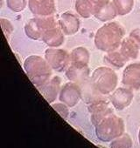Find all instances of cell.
I'll use <instances>...</instances> for the list:
<instances>
[{
  "label": "cell",
  "instance_id": "6da1fadb",
  "mask_svg": "<svg viewBox=\"0 0 140 148\" xmlns=\"http://www.w3.org/2000/svg\"><path fill=\"white\" fill-rule=\"evenodd\" d=\"M125 31L117 22H109L101 26L96 32L94 43L96 47L104 52L117 50L123 39Z\"/></svg>",
  "mask_w": 140,
  "mask_h": 148
},
{
  "label": "cell",
  "instance_id": "7a4b0ae2",
  "mask_svg": "<svg viewBox=\"0 0 140 148\" xmlns=\"http://www.w3.org/2000/svg\"><path fill=\"white\" fill-rule=\"evenodd\" d=\"M24 70L31 82L39 88L52 78V67L40 56L31 55L24 62Z\"/></svg>",
  "mask_w": 140,
  "mask_h": 148
},
{
  "label": "cell",
  "instance_id": "3957f363",
  "mask_svg": "<svg viewBox=\"0 0 140 148\" xmlns=\"http://www.w3.org/2000/svg\"><path fill=\"white\" fill-rule=\"evenodd\" d=\"M123 120L114 113L103 119L96 125V135L103 142H110L124 133Z\"/></svg>",
  "mask_w": 140,
  "mask_h": 148
},
{
  "label": "cell",
  "instance_id": "277c9868",
  "mask_svg": "<svg viewBox=\"0 0 140 148\" xmlns=\"http://www.w3.org/2000/svg\"><path fill=\"white\" fill-rule=\"evenodd\" d=\"M91 80L95 89L103 95L113 92L118 83V78L115 71L106 66H100L95 69L92 72Z\"/></svg>",
  "mask_w": 140,
  "mask_h": 148
},
{
  "label": "cell",
  "instance_id": "5b68a950",
  "mask_svg": "<svg viewBox=\"0 0 140 148\" xmlns=\"http://www.w3.org/2000/svg\"><path fill=\"white\" fill-rule=\"evenodd\" d=\"M56 26H58V23L53 16H35L26 24L25 33L33 40H40L45 32Z\"/></svg>",
  "mask_w": 140,
  "mask_h": 148
},
{
  "label": "cell",
  "instance_id": "8992f818",
  "mask_svg": "<svg viewBox=\"0 0 140 148\" xmlns=\"http://www.w3.org/2000/svg\"><path fill=\"white\" fill-rule=\"evenodd\" d=\"M45 58L53 70L62 72L70 64V54L60 48H48L45 51Z\"/></svg>",
  "mask_w": 140,
  "mask_h": 148
},
{
  "label": "cell",
  "instance_id": "52a82bcc",
  "mask_svg": "<svg viewBox=\"0 0 140 148\" xmlns=\"http://www.w3.org/2000/svg\"><path fill=\"white\" fill-rule=\"evenodd\" d=\"M82 98V91L80 86L74 82L66 83L60 89L59 99L66 104L68 107L76 106Z\"/></svg>",
  "mask_w": 140,
  "mask_h": 148
},
{
  "label": "cell",
  "instance_id": "ba28073f",
  "mask_svg": "<svg viewBox=\"0 0 140 148\" xmlns=\"http://www.w3.org/2000/svg\"><path fill=\"white\" fill-rule=\"evenodd\" d=\"M90 112V119L92 124L96 126L103 119L113 113L112 108L110 106L108 101L104 99H95L88 106Z\"/></svg>",
  "mask_w": 140,
  "mask_h": 148
},
{
  "label": "cell",
  "instance_id": "9c48e42d",
  "mask_svg": "<svg viewBox=\"0 0 140 148\" xmlns=\"http://www.w3.org/2000/svg\"><path fill=\"white\" fill-rule=\"evenodd\" d=\"M123 85L131 90L140 89V62L130 64L125 67L122 78Z\"/></svg>",
  "mask_w": 140,
  "mask_h": 148
},
{
  "label": "cell",
  "instance_id": "30bf717a",
  "mask_svg": "<svg viewBox=\"0 0 140 148\" xmlns=\"http://www.w3.org/2000/svg\"><path fill=\"white\" fill-rule=\"evenodd\" d=\"M133 98L134 94L131 89L127 87H119L111 93L110 99L115 109L122 111L131 104Z\"/></svg>",
  "mask_w": 140,
  "mask_h": 148
},
{
  "label": "cell",
  "instance_id": "8fae6325",
  "mask_svg": "<svg viewBox=\"0 0 140 148\" xmlns=\"http://www.w3.org/2000/svg\"><path fill=\"white\" fill-rule=\"evenodd\" d=\"M61 89V79L58 76L52 77L47 82L38 88L40 94L50 104H53L58 98Z\"/></svg>",
  "mask_w": 140,
  "mask_h": 148
},
{
  "label": "cell",
  "instance_id": "7c38bea8",
  "mask_svg": "<svg viewBox=\"0 0 140 148\" xmlns=\"http://www.w3.org/2000/svg\"><path fill=\"white\" fill-rule=\"evenodd\" d=\"M28 7L36 17L53 16L56 12L54 0H28Z\"/></svg>",
  "mask_w": 140,
  "mask_h": 148
},
{
  "label": "cell",
  "instance_id": "4fadbf2b",
  "mask_svg": "<svg viewBox=\"0 0 140 148\" xmlns=\"http://www.w3.org/2000/svg\"><path fill=\"white\" fill-rule=\"evenodd\" d=\"M80 19L72 12L62 13L58 20V25L65 35H74L80 29Z\"/></svg>",
  "mask_w": 140,
  "mask_h": 148
},
{
  "label": "cell",
  "instance_id": "5bb4252c",
  "mask_svg": "<svg viewBox=\"0 0 140 148\" xmlns=\"http://www.w3.org/2000/svg\"><path fill=\"white\" fill-rule=\"evenodd\" d=\"M64 36L65 34L58 25L56 27H53L45 32L41 40L49 47L57 48L64 44V40H65Z\"/></svg>",
  "mask_w": 140,
  "mask_h": 148
},
{
  "label": "cell",
  "instance_id": "9a60e30c",
  "mask_svg": "<svg viewBox=\"0 0 140 148\" xmlns=\"http://www.w3.org/2000/svg\"><path fill=\"white\" fill-rule=\"evenodd\" d=\"M90 60V54L87 48L79 46L75 48L70 53V64L79 68L88 67Z\"/></svg>",
  "mask_w": 140,
  "mask_h": 148
},
{
  "label": "cell",
  "instance_id": "2e32d148",
  "mask_svg": "<svg viewBox=\"0 0 140 148\" xmlns=\"http://www.w3.org/2000/svg\"><path fill=\"white\" fill-rule=\"evenodd\" d=\"M117 15V12L113 2H108L96 5L94 17L101 22H109L113 20Z\"/></svg>",
  "mask_w": 140,
  "mask_h": 148
},
{
  "label": "cell",
  "instance_id": "e0dca14e",
  "mask_svg": "<svg viewBox=\"0 0 140 148\" xmlns=\"http://www.w3.org/2000/svg\"><path fill=\"white\" fill-rule=\"evenodd\" d=\"M65 74L67 79L74 83H81L85 81L89 76V67L86 68H79L69 64V66L65 71Z\"/></svg>",
  "mask_w": 140,
  "mask_h": 148
},
{
  "label": "cell",
  "instance_id": "ac0fdd59",
  "mask_svg": "<svg viewBox=\"0 0 140 148\" xmlns=\"http://www.w3.org/2000/svg\"><path fill=\"white\" fill-rule=\"evenodd\" d=\"M119 48H120L119 49L120 52L127 58L128 61L137 58L139 55V50H140L139 47L129 37L124 38L123 39Z\"/></svg>",
  "mask_w": 140,
  "mask_h": 148
},
{
  "label": "cell",
  "instance_id": "d6986e66",
  "mask_svg": "<svg viewBox=\"0 0 140 148\" xmlns=\"http://www.w3.org/2000/svg\"><path fill=\"white\" fill-rule=\"evenodd\" d=\"M75 8L79 16L83 18H89L94 16L96 5L91 0H76Z\"/></svg>",
  "mask_w": 140,
  "mask_h": 148
},
{
  "label": "cell",
  "instance_id": "ffe728a7",
  "mask_svg": "<svg viewBox=\"0 0 140 148\" xmlns=\"http://www.w3.org/2000/svg\"><path fill=\"white\" fill-rule=\"evenodd\" d=\"M104 61L113 68L120 69L125 65L128 62L127 58L120 52V51H112L106 52V55L103 58Z\"/></svg>",
  "mask_w": 140,
  "mask_h": 148
},
{
  "label": "cell",
  "instance_id": "44dd1931",
  "mask_svg": "<svg viewBox=\"0 0 140 148\" xmlns=\"http://www.w3.org/2000/svg\"><path fill=\"white\" fill-rule=\"evenodd\" d=\"M118 16L129 14L134 7V0H112Z\"/></svg>",
  "mask_w": 140,
  "mask_h": 148
},
{
  "label": "cell",
  "instance_id": "7402d4cb",
  "mask_svg": "<svg viewBox=\"0 0 140 148\" xmlns=\"http://www.w3.org/2000/svg\"><path fill=\"white\" fill-rule=\"evenodd\" d=\"M132 145V139L129 134L123 133L122 136L111 141L110 148H131Z\"/></svg>",
  "mask_w": 140,
  "mask_h": 148
},
{
  "label": "cell",
  "instance_id": "603a6c76",
  "mask_svg": "<svg viewBox=\"0 0 140 148\" xmlns=\"http://www.w3.org/2000/svg\"><path fill=\"white\" fill-rule=\"evenodd\" d=\"M7 7L13 12L24 11L27 5V0H6Z\"/></svg>",
  "mask_w": 140,
  "mask_h": 148
},
{
  "label": "cell",
  "instance_id": "cb8c5ba5",
  "mask_svg": "<svg viewBox=\"0 0 140 148\" xmlns=\"http://www.w3.org/2000/svg\"><path fill=\"white\" fill-rule=\"evenodd\" d=\"M52 107L65 119H67L68 115H69V109H68V106L62 103V102H60V103H54V104H52Z\"/></svg>",
  "mask_w": 140,
  "mask_h": 148
},
{
  "label": "cell",
  "instance_id": "d4e9b609",
  "mask_svg": "<svg viewBox=\"0 0 140 148\" xmlns=\"http://www.w3.org/2000/svg\"><path fill=\"white\" fill-rule=\"evenodd\" d=\"M0 22H1V26H2V30L4 32V34L6 36V38H9L10 36L12 35V33L14 31V27L12 25V24L6 18H1L0 19Z\"/></svg>",
  "mask_w": 140,
  "mask_h": 148
},
{
  "label": "cell",
  "instance_id": "484cf974",
  "mask_svg": "<svg viewBox=\"0 0 140 148\" xmlns=\"http://www.w3.org/2000/svg\"><path fill=\"white\" fill-rule=\"evenodd\" d=\"M129 38H131L140 49V28H137L131 31L129 35Z\"/></svg>",
  "mask_w": 140,
  "mask_h": 148
},
{
  "label": "cell",
  "instance_id": "4316f807",
  "mask_svg": "<svg viewBox=\"0 0 140 148\" xmlns=\"http://www.w3.org/2000/svg\"><path fill=\"white\" fill-rule=\"evenodd\" d=\"M91 1L96 5H103V4H105V3L110 2V0H91Z\"/></svg>",
  "mask_w": 140,
  "mask_h": 148
},
{
  "label": "cell",
  "instance_id": "83f0119b",
  "mask_svg": "<svg viewBox=\"0 0 140 148\" xmlns=\"http://www.w3.org/2000/svg\"><path fill=\"white\" fill-rule=\"evenodd\" d=\"M138 141H139V144H140V128H139V131H138Z\"/></svg>",
  "mask_w": 140,
  "mask_h": 148
}]
</instances>
